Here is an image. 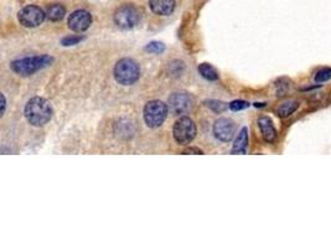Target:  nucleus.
Masks as SVG:
<instances>
[{"instance_id": "f257e3e1", "label": "nucleus", "mask_w": 331, "mask_h": 248, "mask_svg": "<svg viewBox=\"0 0 331 248\" xmlns=\"http://www.w3.org/2000/svg\"><path fill=\"white\" fill-rule=\"evenodd\" d=\"M25 117L31 125L41 127L51 119L52 107L45 98L34 97L25 106Z\"/></svg>"}, {"instance_id": "f03ea898", "label": "nucleus", "mask_w": 331, "mask_h": 248, "mask_svg": "<svg viewBox=\"0 0 331 248\" xmlns=\"http://www.w3.org/2000/svg\"><path fill=\"white\" fill-rule=\"evenodd\" d=\"M52 61H54L52 57L47 56V55H41V56L25 57V59L16 60V61L11 62L10 67L15 74L20 75V76H30L39 70H42L51 65Z\"/></svg>"}, {"instance_id": "7ed1b4c3", "label": "nucleus", "mask_w": 331, "mask_h": 248, "mask_svg": "<svg viewBox=\"0 0 331 248\" xmlns=\"http://www.w3.org/2000/svg\"><path fill=\"white\" fill-rule=\"evenodd\" d=\"M114 77L118 83L123 86H130L139 80L140 69L134 60L122 59L115 65Z\"/></svg>"}, {"instance_id": "20e7f679", "label": "nucleus", "mask_w": 331, "mask_h": 248, "mask_svg": "<svg viewBox=\"0 0 331 248\" xmlns=\"http://www.w3.org/2000/svg\"><path fill=\"white\" fill-rule=\"evenodd\" d=\"M139 9L133 4H123L114 12V22L120 29H132L140 21Z\"/></svg>"}, {"instance_id": "39448f33", "label": "nucleus", "mask_w": 331, "mask_h": 248, "mask_svg": "<svg viewBox=\"0 0 331 248\" xmlns=\"http://www.w3.org/2000/svg\"><path fill=\"white\" fill-rule=\"evenodd\" d=\"M172 134L177 144L187 145L196 137V125L189 117H181L174 124Z\"/></svg>"}, {"instance_id": "423d86ee", "label": "nucleus", "mask_w": 331, "mask_h": 248, "mask_svg": "<svg viewBox=\"0 0 331 248\" xmlns=\"http://www.w3.org/2000/svg\"><path fill=\"white\" fill-rule=\"evenodd\" d=\"M167 116V106L162 101H150L144 107V121L148 127L158 128Z\"/></svg>"}, {"instance_id": "0eeeda50", "label": "nucleus", "mask_w": 331, "mask_h": 248, "mask_svg": "<svg viewBox=\"0 0 331 248\" xmlns=\"http://www.w3.org/2000/svg\"><path fill=\"white\" fill-rule=\"evenodd\" d=\"M46 12L36 5H26L17 14L20 24L25 27H37L44 22Z\"/></svg>"}, {"instance_id": "6e6552de", "label": "nucleus", "mask_w": 331, "mask_h": 248, "mask_svg": "<svg viewBox=\"0 0 331 248\" xmlns=\"http://www.w3.org/2000/svg\"><path fill=\"white\" fill-rule=\"evenodd\" d=\"M169 111L175 116H181L187 113L192 109L194 101L191 97L186 93H174L169 97Z\"/></svg>"}, {"instance_id": "1a4fd4ad", "label": "nucleus", "mask_w": 331, "mask_h": 248, "mask_svg": "<svg viewBox=\"0 0 331 248\" xmlns=\"http://www.w3.org/2000/svg\"><path fill=\"white\" fill-rule=\"evenodd\" d=\"M236 123L230 118H220L214 124V134L221 142H231L236 134Z\"/></svg>"}, {"instance_id": "9d476101", "label": "nucleus", "mask_w": 331, "mask_h": 248, "mask_svg": "<svg viewBox=\"0 0 331 248\" xmlns=\"http://www.w3.org/2000/svg\"><path fill=\"white\" fill-rule=\"evenodd\" d=\"M92 24V16L86 10H76L69 17V27L76 32L86 31Z\"/></svg>"}, {"instance_id": "9b49d317", "label": "nucleus", "mask_w": 331, "mask_h": 248, "mask_svg": "<svg viewBox=\"0 0 331 248\" xmlns=\"http://www.w3.org/2000/svg\"><path fill=\"white\" fill-rule=\"evenodd\" d=\"M258 127H259L260 133H262L263 139L267 143H273L277 139V129L273 125L272 119L268 117H260L258 119Z\"/></svg>"}, {"instance_id": "f8f14e48", "label": "nucleus", "mask_w": 331, "mask_h": 248, "mask_svg": "<svg viewBox=\"0 0 331 248\" xmlns=\"http://www.w3.org/2000/svg\"><path fill=\"white\" fill-rule=\"evenodd\" d=\"M149 6L154 14L167 16L175 9V0H149Z\"/></svg>"}, {"instance_id": "ddd939ff", "label": "nucleus", "mask_w": 331, "mask_h": 248, "mask_svg": "<svg viewBox=\"0 0 331 248\" xmlns=\"http://www.w3.org/2000/svg\"><path fill=\"white\" fill-rule=\"evenodd\" d=\"M248 148V129L247 128H242L241 132L238 133L237 139L235 140L232 150V154H246Z\"/></svg>"}, {"instance_id": "4468645a", "label": "nucleus", "mask_w": 331, "mask_h": 248, "mask_svg": "<svg viewBox=\"0 0 331 248\" xmlns=\"http://www.w3.org/2000/svg\"><path fill=\"white\" fill-rule=\"evenodd\" d=\"M298 108H299V102L294 101V99H289V101L284 102V103H282L278 107L277 114L280 118H288V117L292 116Z\"/></svg>"}, {"instance_id": "2eb2a0df", "label": "nucleus", "mask_w": 331, "mask_h": 248, "mask_svg": "<svg viewBox=\"0 0 331 248\" xmlns=\"http://www.w3.org/2000/svg\"><path fill=\"white\" fill-rule=\"evenodd\" d=\"M65 14H66V7L62 4L49 5L46 9V16L51 21H60L61 19H64Z\"/></svg>"}, {"instance_id": "dca6fc26", "label": "nucleus", "mask_w": 331, "mask_h": 248, "mask_svg": "<svg viewBox=\"0 0 331 248\" xmlns=\"http://www.w3.org/2000/svg\"><path fill=\"white\" fill-rule=\"evenodd\" d=\"M199 71L200 74L202 75V77L209 80V81H216V80H219V74H217V71L211 66V65L209 64L200 65Z\"/></svg>"}, {"instance_id": "f3484780", "label": "nucleus", "mask_w": 331, "mask_h": 248, "mask_svg": "<svg viewBox=\"0 0 331 248\" xmlns=\"http://www.w3.org/2000/svg\"><path fill=\"white\" fill-rule=\"evenodd\" d=\"M331 80V69L330 67H324V69L319 70V71L315 74V81L318 83H322V82H327Z\"/></svg>"}, {"instance_id": "a211bd4d", "label": "nucleus", "mask_w": 331, "mask_h": 248, "mask_svg": "<svg viewBox=\"0 0 331 248\" xmlns=\"http://www.w3.org/2000/svg\"><path fill=\"white\" fill-rule=\"evenodd\" d=\"M164 50L165 46L162 42H150L147 46V51L153 52V54H162V52H164Z\"/></svg>"}, {"instance_id": "6ab92c4d", "label": "nucleus", "mask_w": 331, "mask_h": 248, "mask_svg": "<svg viewBox=\"0 0 331 248\" xmlns=\"http://www.w3.org/2000/svg\"><path fill=\"white\" fill-rule=\"evenodd\" d=\"M206 106L209 107V108H211L212 111L217 112V113H221V112H223L226 108H227L223 102H219V101H209L206 102Z\"/></svg>"}, {"instance_id": "aec40b11", "label": "nucleus", "mask_w": 331, "mask_h": 248, "mask_svg": "<svg viewBox=\"0 0 331 248\" xmlns=\"http://www.w3.org/2000/svg\"><path fill=\"white\" fill-rule=\"evenodd\" d=\"M83 39V36H67L65 37V39H62L61 44L64 45V46H72V45H76L79 44V42H81Z\"/></svg>"}, {"instance_id": "412c9836", "label": "nucleus", "mask_w": 331, "mask_h": 248, "mask_svg": "<svg viewBox=\"0 0 331 248\" xmlns=\"http://www.w3.org/2000/svg\"><path fill=\"white\" fill-rule=\"evenodd\" d=\"M249 107V103L245 101H233L230 103V108L232 111H242V109H246Z\"/></svg>"}, {"instance_id": "4be33fe9", "label": "nucleus", "mask_w": 331, "mask_h": 248, "mask_svg": "<svg viewBox=\"0 0 331 248\" xmlns=\"http://www.w3.org/2000/svg\"><path fill=\"white\" fill-rule=\"evenodd\" d=\"M182 154H204V153H202V150L197 149V148H187V149L182 152Z\"/></svg>"}, {"instance_id": "5701e85b", "label": "nucleus", "mask_w": 331, "mask_h": 248, "mask_svg": "<svg viewBox=\"0 0 331 248\" xmlns=\"http://www.w3.org/2000/svg\"><path fill=\"white\" fill-rule=\"evenodd\" d=\"M5 106H6V102H5V97H4V94H1V114H4Z\"/></svg>"}]
</instances>
